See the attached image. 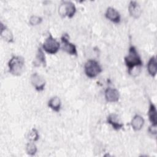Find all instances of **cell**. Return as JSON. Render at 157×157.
I'll use <instances>...</instances> for the list:
<instances>
[{
  "label": "cell",
  "instance_id": "1",
  "mask_svg": "<svg viewBox=\"0 0 157 157\" xmlns=\"http://www.w3.org/2000/svg\"><path fill=\"white\" fill-rule=\"evenodd\" d=\"M124 60L129 74H131L136 67H140L143 65V62L136 48L132 45L129 48L128 54L124 57Z\"/></svg>",
  "mask_w": 157,
  "mask_h": 157
},
{
  "label": "cell",
  "instance_id": "2",
  "mask_svg": "<svg viewBox=\"0 0 157 157\" xmlns=\"http://www.w3.org/2000/svg\"><path fill=\"white\" fill-rule=\"evenodd\" d=\"M9 71L15 76L20 75L25 69V59L20 56H13L8 62Z\"/></svg>",
  "mask_w": 157,
  "mask_h": 157
},
{
  "label": "cell",
  "instance_id": "3",
  "mask_svg": "<svg viewBox=\"0 0 157 157\" xmlns=\"http://www.w3.org/2000/svg\"><path fill=\"white\" fill-rule=\"evenodd\" d=\"M84 71L88 77L93 78L96 77L102 72V67L97 61L89 59L85 64Z\"/></svg>",
  "mask_w": 157,
  "mask_h": 157
},
{
  "label": "cell",
  "instance_id": "4",
  "mask_svg": "<svg viewBox=\"0 0 157 157\" xmlns=\"http://www.w3.org/2000/svg\"><path fill=\"white\" fill-rule=\"evenodd\" d=\"M60 48L59 42L54 38L51 34H49L42 44V49L47 53L54 55L56 54Z\"/></svg>",
  "mask_w": 157,
  "mask_h": 157
},
{
  "label": "cell",
  "instance_id": "5",
  "mask_svg": "<svg viewBox=\"0 0 157 157\" xmlns=\"http://www.w3.org/2000/svg\"><path fill=\"white\" fill-rule=\"evenodd\" d=\"M75 12V6L71 1H62L58 7V13L63 17H67L69 18H72L74 17Z\"/></svg>",
  "mask_w": 157,
  "mask_h": 157
},
{
  "label": "cell",
  "instance_id": "6",
  "mask_svg": "<svg viewBox=\"0 0 157 157\" xmlns=\"http://www.w3.org/2000/svg\"><path fill=\"white\" fill-rule=\"evenodd\" d=\"M62 49L66 53L71 55H77L76 46L69 40V36L67 34H63L61 37Z\"/></svg>",
  "mask_w": 157,
  "mask_h": 157
},
{
  "label": "cell",
  "instance_id": "7",
  "mask_svg": "<svg viewBox=\"0 0 157 157\" xmlns=\"http://www.w3.org/2000/svg\"><path fill=\"white\" fill-rule=\"evenodd\" d=\"M31 82L36 90L38 91L44 90L46 83L45 79L36 72L32 74L31 77Z\"/></svg>",
  "mask_w": 157,
  "mask_h": 157
},
{
  "label": "cell",
  "instance_id": "8",
  "mask_svg": "<svg viewBox=\"0 0 157 157\" xmlns=\"http://www.w3.org/2000/svg\"><path fill=\"white\" fill-rule=\"evenodd\" d=\"M105 16L106 18L114 23H119L121 21L120 13L113 7H109L105 12Z\"/></svg>",
  "mask_w": 157,
  "mask_h": 157
},
{
  "label": "cell",
  "instance_id": "9",
  "mask_svg": "<svg viewBox=\"0 0 157 157\" xmlns=\"http://www.w3.org/2000/svg\"><path fill=\"white\" fill-rule=\"evenodd\" d=\"M105 98L107 102H116L120 99V93L117 89L109 87L105 90Z\"/></svg>",
  "mask_w": 157,
  "mask_h": 157
},
{
  "label": "cell",
  "instance_id": "10",
  "mask_svg": "<svg viewBox=\"0 0 157 157\" xmlns=\"http://www.w3.org/2000/svg\"><path fill=\"white\" fill-rule=\"evenodd\" d=\"M107 122L110 124L113 129L120 130L123 128V124L120 120L118 115L115 113H111L107 117Z\"/></svg>",
  "mask_w": 157,
  "mask_h": 157
},
{
  "label": "cell",
  "instance_id": "11",
  "mask_svg": "<svg viewBox=\"0 0 157 157\" xmlns=\"http://www.w3.org/2000/svg\"><path fill=\"white\" fill-rule=\"evenodd\" d=\"M128 11L130 15L134 18H138L142 13V9L140 5L135 1H130L128 6Z\"/></svg>",
  "mask_w": 157,
  "mask_h": 157
},
{
  "label": "cell",
  "instance_id": "12",
  "mask_svg": "<svg viewBox=\"0 0 157 157\" xmlns=\"http://www.w3.org/2000/svg\"><path fill=\"white\" fill-rule=\"evenodd\" d=\"M1 37L8 43L13 42V36L9 28L7 26L1 23Z\"/></svg>",
  "mask_w": 157,
  "mask_h": 157
},
{
  "label": "cell",
  "instance_id": "13",
  "mask_svg": "<svg viewBox=\"0 0 157 157\" xmlns=\"http://www.w3.org/2000/svg\"><path fill=\"white\" fill-rule=\"evenodd\" d=\"M144 123H145V120L142 116L139 115H136L132 118L131 121V125L134 131H137L140 130L142 128V127L144 126Z\"/></svg>",
  "mask_w": 157,
  "mask_h": 157
},
{
  "label": "cell",
  "instance_id": "14",
  "mask_svg": "<svg viewBox=\"0 0 157 157\" xmlns=\"http://www.w3.org/2000/svg\"><path fill=\"white\" fill-rule=\"evenodd\" d=\"M33 64L34 66H40V65H42L44 67L47 64L45 55L44 54L43 49H42L41 48H39L37 50Z\"/></svg>",
  "mask_w": 157,
  "mask_h": 157
},
{
  "label": "cell",
  "instance_id": "15",
  "mask_svg": "<svg viewBox=\"0 0 157 157\" xmlns=\"http://www.w3.org/2000/svg\"><path fill=\"white\" fill-rule=\"evenodd\" d=\"M156 59L155 56H153L150 58L147 64L148 72L152 77H155L156 75L157 72V65Z\"/></svg>",
  "mask_w": 157,
  "mask_h": 157
},
{
  "label": "cell",
  "instance_id": "16",
  "mask_svg": "<svg viewBox=\"0 0 157 157\" xmlns=\"http://www.w3.org/2000/svg\"><path fill=\"white\" fill-rule=\"evenodd\" d=\"M48 106L53 111L58 112L61 110V101L59 97L54 96L50 98L48 102Z\"/></svg>",
  "mask_w": 157,
  "mask_h": 157
},
{
  "label": "cell",
  "instance_id": "17",
  "mask_svg": "<svg viewBox=\"0 0 157 157\" xmlns=\"http://www.w3.org/2000/svg\"><path fill=\"white\" fill-rule=\"evenodd\" d=\"M148 116L149 120L151 123V124L156 125L157 118H156V106L151 102H150V105H149V109L148 111Z\"/></svg>",
  "mask_w": 157,
  "mask_h": 157
},
{
  "label": "cell",
  "instance_id": "18",
  "mask_svg": "<svg viewBox=\"0 0 157 157\" xmlns=\"http://www.w3.org/2000/svg\"><path fill=\"white\" fill-rule=\"evenodd\" d=\"M37 151V148L34 142H28L26 146V153L31 156H34L36 155Z\"/></svg>",
  "mask_w": 157,
  "mask_h": 157
},
{
  "label": "cell",
  "instance_id": "19",
  "mask_svg": "<svg viewBox=\"0 0 157 157\" xmlns=\"http://www.w3.org/2000/svg\"><path fill=\"white\" fill-rule=\"evenodd\" d=\"M28 139L31 142H36L39 139V134L36 128H33L28 136Z\"/></svg>",
  "mask_w": 157,
  "mask_h": 157
},
{
  "label": "cell",
  "instance_id": "20",
  "mask_svg": "<svg viewBox=\"0 0 157 157\" xmlns=\"http://www.w3.org/2000/svg\"><path fill=\"white\" fill-rule=\"evenodd\" d=\"M42 21V18L37 15H32L29 18V24L32 26L38 25Z\"/></svg>",
  "mask_w": 157,
  "mask_h": 157
},
{
  "label": "cell",
  "instance_id": "21",
  "mask_svg": "<svg viewBox=\"0 0 157 157\" xmlns=\"http://www.w3.org/2000/svg\"><path fill=\"white\" fill-rule=\"evenodd\" d=\"M148 132H149L151 134H152V135H156V132H157L156 125L151 124V126H149Z\"/></svg>",
  "mask_w": 157,
  "mask_h": 157
}]
</instances>
